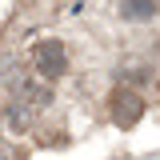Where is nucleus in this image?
<instances>
[{"instance_id":"1","label":"nucleus","mask_w":160,"mask_h":160,"mask_svg":"<svg viewBox=\"0 0 160 160\" xmlns=\"http://www.w3.org/2000/svg\"><path fill=\"white\" fill-rule=\"evenodd\" d=\"M32 64H36V72L44 80H56L68 72V52H64L60 40H36L32 44Z\"/></svg>"},{"instance_id":"2","label":"nucleus","mask_w":160,"mask_h":160,"mask_svg":"<svg viewBox=\"0 0 160 160\" xmlns=\"http://www.w3.org/2000/svg\"><path fill=\"white\" fill-rule=\"evenodd\" d=\"M108 112H112V124L116 128H132L140 116H144V100H140V92H132V88H112V96H108Z\"/></svg>"},{"instance_id":"3","label":"nucleus","mask_w":160,"mask_h":160,"mask_svg":"<svg viewBox=\"0 0 160 160\" xmlns=\"http://www.w3.org/2000/svg\"><path fill=\"white\" fill-rule=\"evenodd\" d=\"M120 12H124L128 20H148L152 12H156V4H152V0H124Z\"/></svg>"}]
</instances>
